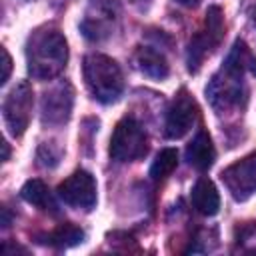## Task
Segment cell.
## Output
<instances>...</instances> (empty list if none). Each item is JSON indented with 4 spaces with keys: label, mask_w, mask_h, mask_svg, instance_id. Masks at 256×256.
Instances as JSON below:
<instances>
[{
    "label": "cell",
    "mask_w": 256,
    "mask_h": 256,
    "mask_svg": "<svg viewBox=\"0 0 256 256\" xmlns=\"http://www.w3.org/2000/svg\"><path fill=\"white\" fill-rule=\"evenodd\" d=\"M246 72L256 74V56L242 40H236L226 62L206 86V96L218 114L230 112L234 108H242L246 104L248 98V86L244 80Z\"/></svg>",
    "instance_id": "6da1fadb"
},
{
    "label": "cell",
    "mask_w": 256,
    "mask_h": 256,
    "mask_svg": "<svg viewBox=\"0 0 256 256\" xmlns=\"http://www.w3.org/2000/svg\"><path fill=\"white\" fill-rule=\"evenodd\" d=\"M68 62V44L56 26L36 28L26 42L28 74L36 80L56 78Z\"/></svg>",
    "instance_id": "7a4b0ae2"
},
{
    "label": "cell",
    "mask_w": 256,
    "mask_h": 256,
    "mask_svg": "<svg viewBox=\"0 0 256 256\" xmlns=\"http://www.w3.org/2000/svg\"><path fill=\"white\" fill-rule=\"evenodd\" d=\"M84 80L92 96L102 104L116 102L124 90L120 66L104 54H88L84 58Z\"/></svg>",
    "instance_id": "3957f363"
},
{
    "label": "cell",
    "mask_w": 256,
    "mask_h": 256,
    "mask_svg": "<svg viewBox=\"0 0 256 256\" xmlns=\"http://www.w3.org/2000/svg\"><path fill=\"white\" fill-rule=\"evenodd\" d=\"M222 38H224V14L218 6H210L206 10L202 28L188 42V56H186L188 70L198 72L204 58L222 42Z\"/></svg>",
    "instance_id": "277c9868"
},
{
    "label": "cell",
    "mask_w": 256,
    "mask_h": 256,
    "mask_svg": "<svg viewBox=\"0 0 256 256\" xmlns=\"http://www.w3.org/2000/svg\"><path fill=\"white\" fill-rule=\"evenodd\" d=\"M110 158L116 162H132L148 152V136L138 120L132 116L122 118L112 132L110 138Z\"/></svg>",
    "instance_id": "5b68a950"
},
{
    "label": "cell",
    "mask_w": 256,
    "mask_h": 256,
    "mask_svg": "<svg viewBox=\"0 0 256 256\" xmlns=\"http://www.w3.org/2000/svg\"><path fill=\"white\" fill-rule=\"evenodd\" d=\"M118 18H120L118 0H90L80 30L88 40L100 42L114 34L118 26Z\"/></svg>",
    "instance_id": "8992f818"
},
{
    "label": "cell",
    "mask_w": 256,
    "mask_h": 256,
    "mask_svg": "<svg viewBox=\"0 0 256 256\" xmlns=\"http://www.w3.org/2000/svg\"><path fill=\"white\" fill-rule=\"evenodd\" d=\"M32 106H34V92L32 86L26 80H20L6 96L2 104L4 112V122L10 130L12 136H22L24 130L30 124L32 116Z\"/></svg>",
    "instance_id": "52a82bcc"
},
{
    "label": "cell",
    "mask_w": 256,
    "mask_h": 256,
    "mask_svg": "<svg viewBox=\"0 0 256 256\" xmlns=\"http://www.w3.org/2000/svg\"><path fill=\"white\" fill-rule=\"evenodd\" d=\"M196 118H198V104L192 98V94L182 88L172 98V102H170V106L166 110V120H164L166 138H170V140L182 138L184 134L190 132V128L194 126Z\"/></svg>",
    "instance_id": "ba28073f"
},
{
    "label": "cell",
    "mask_w": 256,
    "mask_h": 256,
    "mask_svg": "<svg viewBox=\"0 0 256 256\" xmlns=\"http://www.w3.org/2000/svg\"><path fill=\"white\" fill-rule=\"evenodd\" d=\"M58 198L76 208V210H92L96 206V180L88 170H76L72 172L64 182L58 186Z\"/></svg>",
    "instance_id": "9c48e42d"
},
{
    "label": "cell",
    "mask_w": 256,
    "mask_h": 256,
    "mask_svg": "<svg viewBox=\"0 0 256 256\" xmlns=\"http://www.w3.org/2000/svg\"><path fill=\"white\" fill-rule=\"evenodd\" d=\"M228 192L234 200L244 202L256 192V150L244 156L242 160L230 164L220 174Z\"/></svg>",
    "instance_id": "30bf717a"
},
{
    "label": "cell",
    "mask_w": 256,
    "mask_h": 256,
    "mask_svg": "<svg viewBox=\"0 0 256 256\" xmlns=\"http://www.w3.org/2000/svg\"><path fill=\"white\" fill-rule=\"evenodd\" d=\"M74 104V90L68 82H58L42 96V124L62 126L68 122Z\"/></svg>",
    "instance_id": "8fae6325"
},
{
    "label": "cell",
    "mask_w": 256,
    "mask_h": 256,
    "mask_svg": "<svg viewBox=\"0 0 256 256\" xmlns=\"http://www.w3.org/2000/svg\"><path fill=\"white\" fill-rule=\"evenodd\" d=\"M186 160L192 168L204 172L208 170L216 160V148L212 144V138L206 130H198V134L190 140L186 146Z\"/></svg>",
    "instance_id": "7c38bea8"
},
{
    "label": "cell",
    "mask_w": 256,
    "mask_h": 256,
    "mask_svg": "<svg viewBox=\"0 0 256 256\" xmlns=\"http://www.w3.org/2000/svg\"><path fill=\"white\" fill-rule=\"evenodd\" d=\"M134 64L142 74L156 78V80L166 78L170 72V64L166 56L154 46H138L134 52Z\"/></svg>",
    "instance_id": "4fadbf2b"
},
{
    "label": "cell",
    "mask_w": 256,
    "mask_h": 256,
    "mask_svg": "<svg viewBox=\"0 0 256 256\" xmlns=\"http://www.w3.org/2000/svg\"><path fill=\"white\" fill-rule=\"evenodd\" d=\"M192 206L204 214V216H214L218 210H220V196H218V190L214 186L212 180L208 178H200L194 188H192Z\"/></svg>",
    "instance_id": "5bb4252c"
},
{
    "label": "cell",
    "mask_w": 256,
    "mask_h": 256,
    "mask_svg": "<svg viewBox=\"0 0 256 256\" xmlns=\"http://www.w3.org/2000/svg\"><path fill=\"white\" fill-rule=\"evenodd\" d=\"M20 196H22L28 204H32V206H36V208H40V210L58 214V204H56V200L52 198L48 186H46L42 180H36V178H34V180H28V182L22 186Z\"/></svg>",
    "instance_id": "9a60e30c"
},
{
    "label": "cell",
    "mask_w": 256,
    "mask_h": 256,
    "mask_svg": "<svg viewBox=\"0 0 256 256\" xmlns=\"http://www.w3.org/2000/svg\"><path fill=\"white\" fill-rule=\"evenodd\" d=\"M84 240V232L82 228L66 222V224H60L58 228H54L52 232L48 234H42L40 236V242L48 244V246H56V248H68V246H76Z\"/></svg>",
    "instance_id": "2e32d148"
},
{
    "label": "cell",
    "mask_w": 256,
    "mask_h": 256,
    "mask_svg": "<svg viewBox=\"0 0 256 256\" xmlns=\"http://www.w3.org/2000/svg\"><path fill=\"white\" fill-rule=\"evenodd\" d=\"M178 166V152L174 148H164L160 150V154L156 156V160L150 166V178L154 182H160L164 178H168Z\"/></svg>",
    "instance_id": "e0dca14e"
},
{
    "label": "cell",
    "mask_w": 256,
    "mask_h": 256,
    "mask_svg": "<svg viewBox=\"0 0 256 256\" xmlns=\"http://www.w3.org/2000/svg\"><path fill=\"white\" fill-rule=\"evenodd\" d=\"M52 148H54V142H50V144L46 142V144L40 146V150H38V160H40L42 166H56V164H58V160H60V150L52 152Z\"/></svg>",
    "instance_id": "ac0fdd59"
},
{
    "label": "cell",
    "mask_w": 256,
    "mask_h": 256,
    "mask_svg": "<svg viewBox=\"0 0 256 256\" xmlns=\"http://www.w3.org/2000/svg\"><path fill=\"white\" fill-rule=\"evenodd\" d=\"M2 58H4V62H2V78H0V84H6L8 82V78H10V70H12V58H10V54H8V50L6 48H2Z\"/></svg>",
    "instance_id": "d6986e66"
},
{
    "label": "cell",
    "mask_w": 256,
    "mask_h": 256,
    "mask_svg": "<svg viewBox=\"0 0 256 256\" xmlns=\"http://www.w3.org/2000/svg\"><path fill=\"white\" fill-rule=\"evenodd\" d=\"M178 4H182V6H196L200 0H176Z\"/></svg>",
    "instance_id": "ffe728a7"
},
{
    "label": "cell",
    "mask_w": 256,
    "mask_h": 256,
    "mask_svg": "<svg viewBox=\"0 0 256 256\" xmlns=\"http://www.w3.org/2000/svg\"><path fill=\"white\" fill-rule=\"evenodd\" d=\"M2 148H4V156H2V160H8V156H10V150H8V144L4 142V144H2Z\"/></svg>",
    "instance_id": "44dd1931"
},
{
    "label": "cell",
    "mask_w": 256,
    "mask_h": 256,
    "mask_svg": "<svg viewBox=\"0 0 256 256\" xmlns=\"http://www.w3.org/2000/svg\"><path fill=\"white\" fill-rule=\"evenodd\" d=\"M252 22H254V26H256V8L252 10Z\"/></svg>",
    "instance_id": "7402d4cb"
},
{
    "label": "cell",
    "mask_w": 256,
    "mask_h": 256,
    "mask_svg": "<svg viewBox=\"0 0 256 256\" xmlns=\"http://www.w3.org/2000/svg\"><path fill=\"white\" fill-rule=\"evenodd\" d=\"M134 2H138V0H134Z\"/></svg>",
    "instance_id": "603a6c76"
}]
</instances>
